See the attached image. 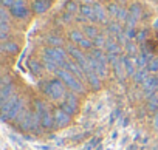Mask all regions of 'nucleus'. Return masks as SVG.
Returning <instances> with one entry per match:
<instances>
[{
  "mask_svg": "<svg viewBox=\"0 0 158 150\" xmlns=\"http://www.w3.org/2000/svg\"><path fill=\"white\" fill-rule=\"evenodd\" d=\"M42 91L44 95L51 99V101H59V102H64L67 95H68V88L67 85L59 79V78H53L50 79L45 85H42Z\"/></svg>",
  "mask_w": 158,
  "mask_h": 150,
  "instance_id": "nucleus-1",
  "label": "nucleus"
},
{
  "mask_svg": "<svg viewBox=\"0 0 158 150\" xmlns=\"http://www.w3.org/2000/svg\"><path fill=\"white\" fill-rule=\"evenodd\" d=\"M23 111V99L19 96H13L11 99H8L6 102L2 104V116L3 121H11V119H17L19 115Z\"/></svg>",
  "mask_w": 158,
  "mask_h": 150,
  "instance_id": "nucleus-2",
  "label": "nucleus"
},
{
  "mask_svg": "<svg viewBox=\"0 0 158 150\" xmlns=\"http://www.w3.org/2000/svg\"><path fill=\"white\" fill-rule=\"evenodd\" d=\"M56 78H59V79L67 85V88H68L70 91H73V93H84V91H85V88H84V85H82V81L77 79L73 73H70V71L65 70V68H59V70L56 71Z\"/></svg>",
  "mask_w": 158,
  "mask_h": 150,
  "instance_id": "nucleus-3",
  "label": "nucleus"
},
{
  "mask_svg": "<svg viewBox=\"0 0 158 150\" xmlns=\"http://www.w3.org/2000/svg\"><path fill=\"white\" fill-rule=\"evenodd\" d=\"M67 51L60 47H48L44 50V54H42V60L44 62H51V63H56L59 68H62L67 62Z\"/></svg>",
  "mask_w": 158,
  "mask_h": 150,
  "instance_id": "nucleus-4",
  "label": "nucleus"
},
{
  "mask_svg": "<svg viewBox=\"0 0 158 150\" xmlns=\"http://www.w3.org/2000/svg\"><path fill=\"white\" fill-rule=\"evenodd\" d=\"M77 105H79V104H77V98H76V93H73V91H68V95H67L65 101H64V102H60V108H62V110H65L70 116L76 113Z\"/></svg>",
  "mask_w": 158,
  "mask_h": 150,
  "instance_id": "nucleus-5",
  "label": "nucleus"
},
{
  "mask_svg": "<svg viewBox=\"0 0 158 150\" xmlns=\"http://www.w3.org/2000/svg\"><path fill=\"white\" fill-rule=\"evenodd\" d=\"M62 68H65V70H68L70 73H73L74 76H76L77 79H81L82 82L87 81V78H85V71L82 70V67L79 65L76 60H73V59H67V62H65V65H64Z\"/></svg>",
  "mask_w": 158,
  "mask_h": 150,
  "instance_id": "nucleus-6",
  "label": "nucleus"
},
{
  "mask_svg": "<svg viewBox=\"0 0 158 150\" xmlns=\"http://www.w3.org/2000/svg\"><path fill=\"white\" fill-rule=\"evenodd\" d=\"M10 14L16 19H27L28 17V8L25 5V0H16L14 6L10 8Z\"/></svg>",
  "mask_w": 158,
  "mask_h": 150,
  "instance_id": "nucleus-7",
  "label": "nucleus"
},
{
  "mask_svg": "<svg viewBox=\"0 0 158 150\" xmlns=\"http://www.w3.org/2000/svg\"><path fill=\"white\" fill-rule=\"evenodd\" d=\"M53 115H54V125L56 127H65V125H68L70 124V121H71V116L65 111V110H62L60 107H57V108H53Z\"/></svg>",
  "mask_w": 158,
  "mask_h": 150,
  "instance_id": "nucleus-8",
  "label": "nucleus"
},
{
  "mask_svg": "<svg viewBox=\"0 0 158 150\" xmlns=\"http://www.w3.org/2000/svg\"><path fill=\"white\" fill-rule=\"evenodd\" d=\"M141 88H143V93L149 98L152 95H155L158 91V76H149L143 84H141Z\"/></svg>",
  "mask_w": 158,
  "mask_h": 150,
  "instance_id": "nucleus-9",
  "label": "nucleus"
},
{
  "mask_svg": "<svg viewBox=\"0 0 158 150\" xmlns=\"http://www.w3.org/2000/svg\"><path fill=\"white\" fill-rule=\"evenodd\" d=\"M8 79H3V85H2V91H0V98H2V104L6 102L8 99H11L14 96V85L13 84H6Z\"/></svg>",
  "mask_w": 158,
  "mask_h": 150,
  "instance_id": "nucleus-10",
  "label": "nucleus"
},
{
  "mask_svg": "<svg viewBox=\"0 0 158 150\" xmlns=\"http://www.w3.org/2000/svg\"><path fill=\"white\" fill-rule=\"evenodd\" d=\"M28 68H30V71L34 74V76H42V74H44V70H45L44 62H42V60H37V59H30Z\"/></svg>",
  "mask_w": 158,
  "mask_h": 150,
  "instance_id": "nucleus-11",
  "label": "nucleus"
},
{
  "mask_svg": "<svg viewBox=\"0 0 158 150\" xmlns=\"http://www.w3.org/2000/svg\"><path fill=\"white\" fill-rule=\"evenodd\" d=\"M40 116V125L44 128H50L54 125V115H53V110H47L44 113L39 115Z\"/></svg>",
  "mask_w": 158,
  "mask_h": 150,
  "instance_id": "nucleus-12",
  "label": "nucleus"
},
{
  "mask_svg": "<svg viewBox=\"0 0 158 150\" xmlns=\"http://www.w3.org/2000/svg\"><path fill=\"white\" fill-rule=\"evenodd\" d=\"M106 53L107 54H116V56H121V45L115 40V39H107V42H106Z\"/></svg>",
  "mask_w": 158,
  "mask_h": 150,
  "instance_id": "nucleus-13",
  "label": "nucleus"
},
{
  "mask_svg": "<svg viewBox=\"0 0 158 150\" xmlns=\"http://www.w3.org/2000/svg\"><path fill=\"white\" fill-rule=\"evenodd\" d=\"M121 59H123V63H124V68H126V73L127 74H133L135 76V68H136V60L135 59H132V56H121Z\"/></svg>",
  "mask_w": 158,
  "mask_h": 150,
  "instance_id": "nucleus-14",
  "label": "nucleus"
},
{
  "mask_svg": "<svg viewBox=\"0 0 158 150\" xmlns=\"http://www.w3.org/2000/svg\"><path fill=\"white\" fill-rule=\"evenodd\" d=\"M50 0H34L33 2V5H31V8H33V11L36 13V14H44L48 8H50Z\"/></svg>",
  "mask_w": 158,
  "mask_h": 150,
  "instance_id": "nucleus-15",
  "label": "nucleus"
},
{
  "mask_svg": "<svg viewBox=\"0 0 158 150\" xmlns=\"http://www.w3.org/2000/svg\"><path fill=\"white\" fill-rule=\"evenodd\" d=\"M79 13H81L82 17L90 19V20L95 22V10H93V5H87V3L81 5V6H79Z\"/></svg>",
  "mask_w": 158,
  "mask_h": 150,
  "instance_id": "nucleus-16",
  "label": "nucleus"
},
{
  "mask_svg": "<svg viewBox=\"0 0 158 150\" xmlns=\"http://www.w3.org/2000/svg\"><path fill=\"white\" fill-rule=\"evenodd\" d=\"M93 10H95V22H106L107 20V11L99 3H95Z\"/></svg>",
  "mask_w": 158,
  "mask_h": 150,
  "instance_id": "nucleus-17",
  "label": "nucleus"
},
{
  "mask_svg": "<svg viewBox=\"0 0 158 150\" xmlns=\"http://www.w3.org/2000/svg\"><path fill=\"white\" fill-rule=\"evenodd\" d=\"M141 14H143L141 5H139V3H132V5H130V8H129V16H130V17H133L135 20H139Z\"/></svg>",
  "mask_w": 158,
  "mask_h": 150,
  "instance_id": "nucleus-18",
  "label": "nucleus"
},
{
  "mask_svg": "<svg viewBox=\"0 0 158 150\" xmlns=\"http://www.w3.org/2000/svg\"><path fill=\"white\" fill-rule=\"evenodd\" d=\"M2 51H3V53H8V54H14V53L19 51V45H17L16 42H13V40H10V42H3V45H2Z\"/></svg>",
  "mask_w": 158,
  "mask_h": 150,
  "instance_id": "nucleus-19",
  "label": "nucleus"
},
{
  "mask_svg": "<svg viewBox=\"0 0 158 150\" xmlns=\"http://www.w3.org/2000/svg\"><path fill=\"white\" fill-rule=\"evenodd\" d=\"M84 34L89 39H96L99 36V31H98V28L95 25H85L84 26Z\"/></svg>",
  "mask_w": 158,
  "mask_h": 150,
  "instance_id": "nucleus-20",
  "label": "nucleus"
},
{
  "mask_svg": "<svg viewBox=\"0 0 158 150\" xmlns=\"http://www.w3.org/2000/svg\"><path fill=\"white\" fill-rule=\"evenodd\" d=\"M149 71H147V68H141V70H138L136 73H135V76H133V81L136 82V84H143L147 78H149V74H147Z\"/></svg>",
  "mask_w": 158,
  "mask_h": 150,
  "instance_id": "nucleus-21",
  "label": "nucleus"
},
{
  "mask_svg": "<svg viewBox=\"0 0 158 150\" xmlns=\"http://www.w3.org/2000/svg\"><path fill=\"white\" fill-rule=\"evenodd\" d=\"M70 40L71 42H74V43H77L79 45V42H81L85 36H84V33L82 31H79V30H73V31H70Z\"/></svg>",
  "mask_w": 158,
  "mask_h": 150,
  "instance_id": "nucleus-22",
  "label": "nucleus"
},
{
  "mask_svg": "<svg viewBox=\"0 0 158 150\" xmlns=\"http://www.w3.org/2000/svg\"><path fill=\"white\" fill-rule=\"evenodd\" d=\"M147 108H149L150 111L158 110V91H156L155 95L149 96V101H147Z\"/></svg>",
  "mask_w": 158,
  "mask_h": 150,
  "instance_id": "nucleus-23",
  "label": "nucleus"
},
{
  "mask_svg": "<svg viewBox=\"0 0 158 150\" xmlns=\"http://www.w3.org/2000/svg\"><path fill=\"white\" fill-rule=\"evenodd\" d=\"M107 30H109V33H112V36H118L119 33H123L121 25H119V23H116V22L109 23V25H107Z\"/></svg>",
  "mask_w": 158,
  "mask_h": 150,
  "instance_id": "nucleus-24",
  "label": "nucleus"
},
{
  "mask_svg": "<svg viewBox=\"0 0 158 150\" xmlns=\"http://www.w3.org/2000/svg\"><path fill=\"white\" fill-rule=\"evenodd\" d=\"M119 10H121V6H118V3H109V6H107V13L110 16H113V17L118 16Z\"/></svg>",
  "mask_w": 158,
  "mask_h": 150,
  "instance_id": "nucleus-25",
  "label": "nucleus"
},
{
  "mask_svg": "<svg viewBox=\"0 0 158 150\" xmlns=\"http://www.w3.org/2000/svg\"><path fill=\"white\" fill-rule=\"evenodd\" d=\"M147 71L149 73H158V57L150 59V62L147 63Z\"/></svg>",
  "mask_w": 158,
  "mask_h": 150,
  "instance_id": "nucleus-26",
  "label": "nucleus"
},
{
  "mask_svg": "<svg viewBox=\"0 0 158 150\" xmlns=\"http://www.w3.org/2000/svg\"><path fill=\"white\" fill-rule=\"evenodd\" d=\"M79 47H81L82 50H92L95 45H93V40H90L89 37H84L81 42H79Z\"/></svg>",
  "mask_w": 158,
  "mask_h": 150,
  "instance_id": "nucleus-27",
  "label": "nucleus"
},
{
  "mask_svg": "<svg viewBox=\"0 0 158 150\" xmlns=\"http://www.w3.org/2000/svg\"><path fill=\"white\" fill-rule=\"evenodd\" d=\"M47 42L50 43V47H60L64 40H62L60 37H57V36H50V37L47 39Z\"/></svg>",
  "mask_w": 158,
  "mask_h": 150,
  "instance_id": "nucleus-28",
  "label": "nucleus"
},
{
  "mask_svg": "<svg viewBox=\"0 0 158 150\" xmlns=\"http://www.w3.org/2000/svg\"><path fill=\"white\" fill-rule=\"evenodd\" d=\"M106 42H107V39H106L102 34H99L96 39H93V45H95L96 48H104V47H106Z\"/></svg>",
  "mask_w": 158,
  "mask_h": 150,
  "instance_id": "nucleus-29",
  "label": "nucleus"
},
{
  "mask_svg": "<svg viewBox=\"0 0 158 150\" xmlns=\"http://www.w3.org/2000/svg\"><path fill=\"white\" fill-rule=\"evenodd\" d=\"M124 48H126V51H127V56H135V54H136V47H135V43H133V42H130V40H129V42L126 43V47H124Z\"/></svg>",
  "mask_w": 158,
  "mask_h": 150,
  "instance_id": "nucleus-30",
  "label": "nucleus"
},
{
  "mask_svg": "<svg viewBox=\"0 0 158 150\" xmlns=\"http://www.w3.org/2000/svg\"><path fill=\"white\" fill-rule=\"evenodd\" d=\"M116 19L126 23V22H127V19H129V10L121 8V10H119V13H118V16H116Z\"/></svg>",
  "mask_w": 158,
  "mask_h": 150,
  "instance_id": "nucleus-31",
  "label": "nucleus"
},
{
  "mask_svg": "<svg viewBox=\"0 0 158 150\" xmlns=\"http://www.w3.org/2000/svg\"><path fill=\"white\" fill-rule=\"evenodd\" d=\"M124 33H126L127 39H133V37H136V34H138V33L135 31V28H129V26H126Z\"/></svg>",
  "mask_w": 158,
  "mask_h": 150,
  "instance_id": "nucleus-32",
  "label": "nucleus"
},
{
  "mask_svg": "<svg viewBox=\"0 0 158 150\" xmlns=\"http://www.w3.org/2000/svg\"><path fill=\"white\" fill-rule=\"evenodd\" d=\"M0 22H10V16L5 8H2V11H0Z\"/></svg>",
  "mask_w": 158,
  "mask_h": 150,
  "instance_id": "nucleus-33",
  "label": "nucleus"
},
{
  "mask_svg": "<svg viewBox=\"0 0 158 150\" xmlns=\"http://www.w3.org/2000/svg\"><path fill=\"white\" fill-rule=\"evenodd\" d=\"M67 11L71 14V13H76L77 11V5L74 3V2H68L67 3Z\"/></svg>",
  "mask_w": 158,
  "mask_h": 150,
  "instance_id": "nucleus-34",
  "label": "nucleus"
},
{
  "mask_svg": "<svg viewBox=\"0 0 158 150\" xmlns=\"http://www.w3.org/2000/svg\"><path fill=\"white\" fill-rule=\"evenodd\" d=\"M146 37H147V31H146V30H143V31H139V33L136 34V40H138V42H144Z\"/></svg>",
  "mask_w": 158,
  "mask_h": 150,
  "instance_id": "nucleus-35",
  "label": "nucleus"
},
{
  "mask_svg": "<svg viewBox=\"0 0 158 150\" xmlns=\"http://www.w3.org/2000/svg\"><path fill=\"white\" fill-rule=\"evenodd\" d=\"M2 3H3V8H11V6H14L16 0H2Z\"/></svg>",
  "mask_w": 158,
  "mask_h": 150,
  "instance_id": "nucleus-36",
  "label": "nucleus"
},
{
  "mask_svg": "<svg viewBox=\"0 0 158 150\" xmlns=\"http://www.w3.org/2000/svg\"><path fill=\"white\" fill-rule=\"evenodd\" d=\"M153 125H155V128L158 130V110H156V113H155V118H153Z\"/></svg>",
  "mask_w": 158,
  "mask_h": 150,
  "instance_id": "nucleus-37",
  "label": "nucleus"
},
{
  "mask_svg": "<svg viewBox=\"0 0 158 150\" xmlns=\"http://www.w3.org/2000/svg\"><path fill=\"white\" fill-rule=\"evenodd\" d=\"M115 2H118V3H126V0H115Z\"/></svg>",
  "mask_w": 158,
  "mask_h": 150,
  "instance_id": "nucleus-38",
  "label": "nucleus"
}]
</instances>
